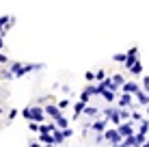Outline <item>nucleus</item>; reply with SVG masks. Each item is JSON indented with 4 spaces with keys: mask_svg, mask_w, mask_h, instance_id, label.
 Instances as JSON below:
<instances>
[{
    "mask_svg": "<svg viewBox=\"0 0 149 147\" xmlns=\"http://www.w3.org/2000/svg\"><path fill=\"white\" fill-rule=\"evenodd\" d=\"M22 117L28 119V121H37V123H43L45 119V110L41 106H28V108L22 110Z\"/></svg>",
    "mask_w": 149,
    "mask_h": 147,
    "instance_id": "f257e3e1",
    "label": "nucleus"
},
{
    "mask_svg": "<svg viewBox=\"0 0 149 147\" xmlns=\"http://www.w3.org/2000/svg\"><path fill=\"white\" fill-rule=\"evenodd\" d=\"M43 65H35V63H30V65H22V63H11V72L15 78H22V76H26L28 72H37V69H41Z\"/></svg>",
    "mask_w": 149,
    "mask_h": 147,
    "instance_id": "f03ea898",
    "label": "nucleus"
},
{
    "mask_svg": "<svg viewBox=\"0 0 149 147\" xmlns=\"http://www.w3.org/2000/svg\"><path fill=\"white\" fill-rule=\"evenodd\" d=\"M104 141H108V143H110V147L112 145H117V143H121V141H123V136L119 134V130H106V132H104Z\"/></svg>",
    "mask_w": 149,
    "mask_h": 147,
    "instance_id": "7ed1b4c3",
    "label": "nucleus"
},
{
    "mask_svg": "<svg viewBox=\"0 0 149 147\" xmlns=\"http://www.w3.org/2000/svg\"><path fill=\"white\" fill-rule=\"evenodd\" d=\"M117 130H119V134L125 139V136H132L134 134V123L132 121H121L119 125H117Z\"/></svg>",
    "mask_w": 149,
    "mask_h": 147,
    "instance_id": "20e7f679",
    "label": "nucleus"
},
{
    "mask_svg": "<svg viewBox=\"0 0 149 147\" xmlns=\"http://www.w3.org/2000/svg\"><path fill=\"white\" fill-rule=\"evenodd\" d=\"M125 54H127V56H125V63H123V65H125V69H130L132 65L138 61V48H130Z\"/></svg>",
    "mask_w": 149,
    "mask_h": 147,
    "instance_id": "39448f33",
    "label": "nucleus"
},
{
    "mask_svg": "<svg viewBox=\"0 0 149 147\" xmlns=\"http://www.w3.org/2000/svg\"><path fill=\"white\" fill-rule=\"evenodd\" d=\"M134 95H136V102L141 104V106H149V93H147L145 89H138Z\"/></svg>",
    "mask_w": 149,
    "mask_h": 147,
    "instance_id": "423d86ee",
    "label": "nucleus"
},
{
    "mask_svg": "<svg viewBox=\"0 0 149 147\" xmlns=\"http://www.w3.org/2000/svg\"><path fill=\"white\" fill-rule=\"evenodd\" d=\"M43 110H45V115H50V117H52L54 121L61 117V108H58V106H54V104H48Z\"/></svg>",
    "mask_w": 149,
    "mask_h": 147,
    "instance_id": "0eeeda50",
    "label": "nucleus"
},
{
    "mask_svg": "<svg viewBox=\"0 0 149 147\" xmlns=\"http://www.w3.org/2000/svg\"><path fill=\"white\" fill-rule=\"evenodd\" d=\"M106 125H108V121H93V123H91V130L97 132V134H104L106 132Z\"/></svg>",
    "mask_w": 149,
    "mask_h": 147,
    "instance_id": "6e6552de",
    "label": "nucleus"
},
{
    "mask_svg": "<svg viewBox=\"0 0 149 147\" xmlns=\"http://www.w3.org/2000/svg\"><path fill=\"white\" fill-rule=\"evenodd\" d=\"M138 89H141V87H138L136 82H123V87H121V91H123V93H132V95H134Z\"/></svg>",
    "mask_w": 149,
    "mask_h": 147,
    "instance_id": "1a4fd4ad",
    "label": "nucleus"
},
{
    "mask_svg": "<svg viewBox=\"0 0 149 147\" xmlns=\"http://www.w3.org/2000/svg\"><path fill=\"white\" fill-rule=\"evenodd\" d=\"M130 104H132V93H123L119 98V106H121V108H127Z\"/></svg>",
    "mask_w": 149,
    "mask_h": 147,
    "instance_id": "9d476101",
    "label": "nucleus"
},
{
    "mask_svg": "<svg viewBox=\"0 0 149 147\" xmlns=\"http://www.w3.org/2000/svg\"><path fill=\"white\" fill-rule=\"evenodd\" d=\"M84 108H86V102H82V100H80V102H76L74 104V119L78 117V115L84 113Z\"/></svg>",
    "mask_w": 149,
    "mask_h": 147,
    "instance_id": "9b49d317",
    "label": "nucleus"
},
{
    "mask_svg": "<svg viewBox=\"0 0 149 147\" xmlns=\"http://www.w3.org/2000/svg\"><path fill=\"white\" fill-rule=\"evenodd\" d=\"M39 141L45 143V145H54V136L48 134V132H39Z\"/></svg>",
    "mask_w": 149,
    "mask_h": 147,
    "instance_id": "f8f14e48",
    "label": "nucleus"
},
{
    "mask_svg": "<svg viewBox=\"0 0 149 147\" xmlns=\"http://www.w3.org/2000/svg\"><path fill=\"white\" fill-rule=\"evenodd\" d=\"M52 136H54V145H61L65 141V134H63V130H61V128H56L52 132Z\"/></svg>",
    "mask_w": 149,
    "mask_h": 147,
    "instance_id": "ddd939ff",
    "label": "nucleus"
},
{
    "mask_svg": "<svg viewBox=\"0 0 149 147\" xmlns=\"http://www.w3.org/2000/svg\"><path fill=\"white\" fill-rule=\"evenodd\" d=\"M56 130V123H39V132H48V134H52Z\"/></svg>",
    "mask_w": 149,
    "mask_h": 147,
    "instance_id": "4468645a",
    "label": "nucleus"
},
{
    "mask_svg": "<svg viewBox=\"0 0 149 147\" xmlns=\"http://www.w3.org/2000/svg\"><path fill=\"white\" fill-rule=\"evenodd\" d=\"M127 72H130V74H134V76H141V74H143V63H141V61H136V63L132 65V67L127 69Z\"/></svg>",
    "mask_w": 149,
    "mask_h": 147,
    "instance_id": "2eb2a0df",
    "label": "nucleus"
},
{
    "mask_svg": "<svg viewBox=\"0 0 149 147\" xmlns=\"http://www.w3.org/2000/svg\"><path fill=\"white\" fill-rule=\"evenodd\" d=\"M102 98H104L106 100V102H115V91H110V89H104V91H102Z\"/></svg>",
    "mask_w": 149,
    "mask_h": 147,
    "instance_id": "dca6fc26",
    "label": "nucleus"
},
{
    "mask_svg": "<svg viewBox=\"0 0 149 147\" xmlns=\"http://www.w3.org/2000/svg\"><path fill=\"white\" fill-rule=\"evenodd\" d=\"M54 123H56V128H61V130H65V128H67V123H69V121H67V119H65V117H63V115H61V117H58V119H56V121H54Z\"/></svg>",
    "mask_w": 149,
    "mask_h": 147,
    "instance_id": "f3484780",
    "label": "nucleus"
},
{
    "mask_svg": "<svg viewBox=\"0 0 149 147\" xmlns=\"http://www.w3.org/2000/svg\"><path fill=\"white\" fill-rule=\"evenodd\" d=\"M119 115H121V121H130L132 119V113L127 108H119Z\"/></svg>",
    "mask_w": 149,
    "mask_h": 147,
    "instance_id": "a211bd4d",
    "label": "nucleus"
},
{
    "mask_svg": "<svg viewBox=\"0 0 149 147\" xmlns=\"http://www.w3.org/2000/svg\"><path fill=\"white\" fill-rule=\"evenodd\" d=\"M138 132H141V134H147V132H149V121H147V119L141 121V125H138Z\"/></svg>",
    "mask_w": 149,
    "mask_h": 147,
    "instance_id": "6ab92c4d",
    "label": "nucleus"
},
{
    "mask_svg": "<svg viewBox=\"0 0 149 147\" xmlns=\"http://www.w3.org/2000/svg\"><path fill=\"white\" fill-rule=\"evenodd\" d=\"M84 115H86V117H95V115H97V108H95V106H89V104H86Z\"/></svg>",
    "mask_w": 149,
    "mask_h": 147,
    "instance_id": "aec40b11",
    "label": "nucleus"
},
{
    "mask_svg": "<svg viewBox=\"0 0 149 147\" xmlns=\"http://www.w3.org/2000/svg\"><path fill=\"white\" fill-rule=\"evenodd\" d=\"M112 82H115L117 87H123V82H125V80H123L121 74H115V76H112Z\"/></svg>",
    "mask_w": 149,
    "mask_h": 147,
    "instance_id": "412c9836",
    "label": "nucleus"
},
{
    "mask_svg": "<svg viewBox=\"0 0 149 147\" xmlns=\"http://www.w3.org/2000/svg\"><path fill=\"white\" fill-rule=\"evenodd\" d=\"M0 76H2V78H4V80H11V78H15V76H13V72H11V69H2V74H0Z\"/></svg>",
    "mask_w": 149,
    "mask_h": 147,
    "instance_id": "4be33fe9",
    "label": "nucleus"
},
{
    "mask_svg": "<svg viewBox=\"0 0 149 147\" xmlns=\"http://www.w3.org/2000/svg\"><path fill=\"white\" fill-rule=\"evenodd\" d=\"M95 80H97V82H102V80H106V72H104V69H100V72H95Z\"/></svg>",
    "mask_w": 149,
    "mask_h": 147,
    "instance_id": "5701e85b",
    "label": "nucleus"
},
{
    "mask_svg": "<svg viewBox=\"0 0 149 147\" xmlns=\"http://www.w3.org/2000/svg\"><path fill=\"white\" fill-rule=\"evenodd\" d=\"M28 130L30 132H39V123L37 121H28Z\"/></svg>",
    "mask_w": 149,
    "mask_h": 147,
    "instance_id": "b1692460",
    "label": "nucleus"
},
{
    "mask_svg": "<svg viewBox=\"0 0 149 147\" xmlns=\"http://www.w3.org/2000/svg\"><path fill=\"white\" fill-rule=\"evenodd\" d=\"M136 136V147H141L143 143H145V134H141V132H138V134H134Z\"/></svg>",
    "mask_w": 149,
    "mask_h": 147,
    "instance_id": "393cba45",
    "label": "nucleus"
},
{
    "mask_svg": "<svg viewBox=\"0 0 149 147\" xmlns=\"http://www.w3.org/2000/svg\"><path fill=\"white\" fill-rule=\"evenodd\" d=\"M125 56H127V54H115L112 59H115L117 63H125Z\"/></svg>",
    "mask_w": 149,
    "mask_h": 147,
    "instance_id": "a878e982",
    "label": "nucleus"
},
{
    "mask_svg": "<svg viewBox=\"0 0 149 147\" xmlns=\"http://www.w3.org/2000/svg\"><path fill=\"white\" fill-rule=\"evenodd\" d=\"M84 78H86V82H93V80H95V74H93V72H86Z\"/></svg>",
    "mask_w": 149,
    "mask_h": 147,
    "instance_id": "bb28decb",
    "label": "nucleus"
},
{
    "mask_svg": "<svg viewBox=\"0 0 149 147\" xmlns=\"http://www.w3.org/2000/svg\"><path fill=\"white\" fill-rule=\"evenodd\" d=\"M112 147H132V145H130V143H127V141H125V139H123V141H121V143H117V145H112Z\"/></svg>",
    "mask_w": 149,
    "mask_h": 147,
    "instance_id": "cd10ccee",
    "label": "nucleus"
},
{
    "mask_svg": "<svg viewBox=\"0 0 149 147\" xmlns=\"http://www.w3.org/2000/svg\"><path fill=\"white\" fill-rule=\"evenodd\" d=\"M132 119L134 121H143V115L141 113H132Z\"/></svg>",
    "mask_w": 149,
    "mask_h": 147,
    "instance_id": "c85d7f7f",
    "label": "nucleus"
},
{
    "mask_svg": "<svg viewBox=\"0 0 149 147\" xmlns=\"http://www.w3.org/2000/svg\"><path fill=\"white\" fill-rule=\"evenodd\" d=\"M67 106H69L67 100H61V102H58V108H67Z\"/></svg>",
    "mask_w": 149,
    "mask_h": 147,
    "instance_id": "c756f323",
    "label": "nucleus"
},
{
    "mask_svg": "<svg viewBox=\"0 0 149 147\" xmlns=\"http://www.w3.org/2000/svg\"><path fill=\"white\" fill-rule=\"evenodd\" d=\"M15 117H17V110L11 108V110H9V119H15Z\"/></svg>",
    "mask_w": 149,
    "mask_h": 147,
    "instance_id": "7c9ffc66",
    "label": "nucleus"
},
{
    "mask_svg": "<svg viewBox=\"0 0 149 147\" xmlns=\"http://www.w3.org/2000/svg\"><path fill=\"white\" fill-rule=\"evenodd\" d=\"M143 87H145V91L149 89V76H145V78H143Z\"/></svg>",
    "mask_w": 149,
    "mask_h": 147,
    "instance_id": "2f4dec72",
    "label": "nucleus"
},
{
    "mask_svg": "<svg viewBox=\"0 0 149 147\" xmlns=\"http://www.w3.org/2000/svg\"><path fill=\"white\" fill-rule=\"evenodd\" d=\"M0 63H4V65H7V63H9V59H7V54H2V52H0Z\"/></svg>",
    "mask_w": 149,
    "mask_h": 147,
    "instance_id": "473e14b6",
    "label": "nucleus"
},
{
    "mask_svg": "<svg viewBox=\"0 0 149 147\" xmlns=\"http://www.w3.org/2000/svg\"><path fill=\"white\" fill-rule=\"evenodd\" d=\"M63 134H65V139H69V136H71V130H69V128H65V130H63Z\"/></svg>",
    "mask_w": 149,
    "mask_h": 147,
    "instance_id": "72a5a7b5",
    "label": "nucleus"
},
{
    "mask_svg": "<svg viewBox=\"0 0 149 147\" xmlns=\"http://www.w3.org/2000/svg\"><path fill=\"white\" fill-rule=\"evenodd\" d=\"M2 48H4V39L0 37V50H2Z\"/></svg>",
    "mask_w": 149,
    "mask_h": 147,
    "instance_id": "f704fd0d",
    "label": "nucleus"
},
{
    "mask_svg": "<svg viewBox=\"0 0 149 147\" xmlns=\"http://www.w3.org/2000/svg\"><path fill=\"white\" fill-rule=\"evenodd\" d=\"M141 147H149V141H145V143H143Z\"/></svg>",
    "mask_w": 149,
    "mask_h": 147,
    "instance_id": "c9c22d12",
    "label": "nucleus"
},
{
    "mask_svg": "<svg viewBox=\"0 0 149 147\" xmlns=\"http://www.w3.org/2000/svg\"><path fill=\"white\" fill-rule=\"evenodd\" d=\"M30 147H41L39 143H30Z\"/></svg>",
    "mask_w": 149,
    "mask_h": 147,
    "instance_id": "e433bc0d",
    "label": "nucleus"
},
{
    "mask_svg": "<svg viewBox=\"0 0 149 147\" xmlns=\"http://www.w3.org/2000/svg\"><path fill=\"white\" fill-rule=\"evenodd\" d=\"M0 117H2V108H0Z\"/></svg>",
    "mask_w": 149,
    "mask_h": 147,
    "instance_id": "4c0bfd02",
    "label": "nucleus"
},
{
    "mask_svg": "<svg viewBox=\"0 0 149 147\" xmlns=\"http://www.w3.org/2000/svg\"><path fill=\"white\" fill-rule=\"evenodd\" d=\"M147 115H149V106H147Z\"/></svg>",
    "mask_w": 149,
    "mask_h": 147,
    "instance_id": "58836bf2",
    "label": "nucleus"
},
{
    "mask_svg": "<svg viewBox=\"0 0 149 147\" xmlns=\"http://www.w3.org/2000/svg\"><path fill=\"white\" fill-rule=\"evenodd\" d=\"M48 147H54V145H48Z\"/></svg>",
    "mask_w": 149,
    "mask_h": 147,
    "instance_id": "ea45409f",
    "label": "nucleus"
},
{
    "mask_svg": "<svg viewBox=\"0 0 149 147\" xmlns=\"http://www.w3.org/2000/svg\"><path fill=\"white\" fill-rule=\"evenodd\" d=\"M147 93H149V89H147Z\"/></svg>",
    "mask_w": 149,
    "mask_h": 147,
    "instance_id": "a19ab883",
    "label": "nucleus"
}]
</instances>
